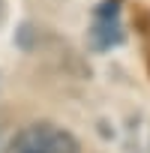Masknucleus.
<instances>
[{"label":"nucleus","mask_w":150,"mask_h":153,"mask_svg":"<svg viewBox=\"0 0 150 153\" xmlns=\"http://www.w3.org/2000/svg\"><path fill=\"white\" fill-rule=\"evenodd\" d=\"M120 39H123V27L117 18V0H108L96 9V24L90 30V42L96 51H108V48L120 45Z\"/></svg>","instance_id":"f03ea898"},{"label":"nucleus","mask_w":150,"mask_h":153,"mask_svg":"<svg viewBox=\"0 0 150 153\" xmlns=\"http://www.w3.org/2000/svg\"><path fill=\"white\" fill-rule=\"evenodd\" d=\"M0 9H3V0H0Z\"/></svg>","instance_id":"7ed1b4c3"},{"label":"nucleus","mask_w":150,"mask_h":153,"mask_svg":"<svg viewBox=\"0 0 150 153\" xmlns=\"http://www.w3.org/2000/svg\"><path fill=\"white\" fill-rule=\"evenodd\" d=\"M9 153H78V141L63 126L30 123L12 138Z\"/></svg>","instance_id":"f257e3e1"}]
</instances>
